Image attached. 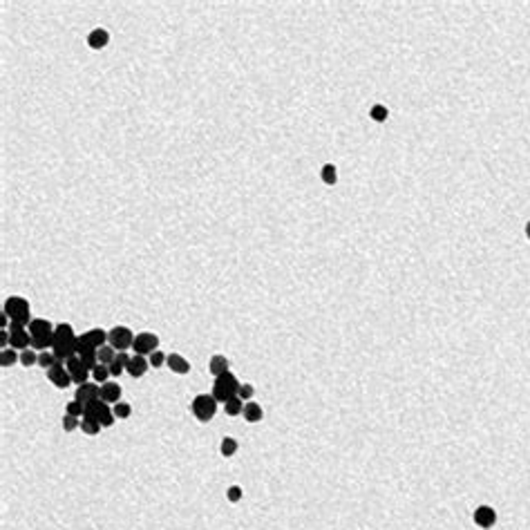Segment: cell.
<instances>
[{
  "instance_id": "1",
  "label": "cell",
  "mask_w": 530,
  "mask_h": 530,
  "mask_svg": "<svg viewBox=\"0 0 530 530\" xmlns=\"http://www.w3.org/2000/svg\"><path fill=\"white\" fill-rule=\"evenodd\" d=\"M2 313L9 318V322H16V324H29L32 322V306H29V302L25 300V298L20 296H9L5 300V306H2Z\"/></svg>"
},
{
  "instance_id": "2",
  "label": "cell",
  "mask_w": 530,
  "mask_h": 530,
  "mask_svg": "<svg viewBox=\"0 0 530 530\" xmlns=\"http://www.w3.org/2000/svg\"><path fill=\"white\" fill-rule=\"evenodd\" d=\"M217 400L213 394H197L193 398V403H190V412L195 414V418H197L199 423H208L213 421V416H215L217 412Z\"/></svg>"
},
{
  "instance_id": "3",
  "label": "cell",
  "mask_w": 530,
  "mask_h": 530,
  "mask_svg": "<svg viewBox=\"0 0 530 530\" xmlns=\"http://www.w3.org/2000/svg\"><path fill=\"white\" fill-rule=\"evenodd\" d=\"M239 389V380L233 376V374H224V376H217L215 382H213V396H215L217 403L224 405L226 400H230L233 396H237Z\"/></svg>"
},
{
  "instance_id": "4",
  "label": "cell",
  "mask_w": 530,
  "mask_h": 530,
  "mask_svg": "<svg viewBox=\"0 0 530 530\" xmlns=\"http://www.w3.org/2000/svg\"><path fill=\"white\" fill-rule=\"evenodd\" d=\"M135 342V333H132L130 327H123V324H117L108 331V345H112L117 351H126L132 347Z\"/></svg>"
},
{
  "instance_id": "5",
  "label": "cell",
  "mask_w": 530,
  "mask_h": 530,
  "mask_svg": "<svg viewBox=\"0 0 530 530\" xmlns=\"http://www.w3.org/2000/svg\"><path fill=\"white\" fill-rule=\"evenodd\" d=\"M159 347V336L152 331H141L135 336V342H132V351H137V356H150L154 354Z\"/></svg>"
},
{
  "instance_id": "6",
  "label": "cell",
  "mask_w": 530,
  "mask_h": 530,
  "mask_svg": "<svg viewBox=\"0 0 530 530\" xmlns=\"http://www.w3.org/2000/svg\"><path fill=\"white\" fill-rule=\"evenodd\" d=\"M9 347L16 351L32 349V336H29V331H25L23 324H9Z\"/></svg>"
},
{
  "instance_id": "7",
  "label": "cell",
  "mask_w": 530,
  "mask_h": 530,
  "mask_svg": "<svg viewBox=\"0 0 530 530\" xmlns=\"http://www.w3.org/2000/svg\"><path fill=\"white\" fill-rule=\"evenodd\" d=\"M47 378H50V380L54 382V387H59V389H68V387L74 382L72 376H70V372L65 369V363H61V360H56V363L47 369Z\"/></svg>"
},
{
  "instance_id": "8",
  "label": "cell",
  "mask_w": 530,
  "mask_h": 530,
  "mask_svg": "<svg viewBox=\"0 0 530 530\" xmlns=\"http://www.w3.org/2000/svg\"><path fill=\"white\" fill-rule=\"evenodd\" d=\"M96 398H101V387H99V382H94V380L83 382V385H78L76 391H74V400H78V403L85 405V407Z\"/></svg>"
},
{
  "instance_id": "9",
  "label": "cell",
  "mask_w": 530,
  "mask_h": 530,
  "mask_svg": "<svg viewBox=\"0 0 530 530\" xmlns=\"http://www.w3.org/2000/svg\"><path fill=\"white\" fill-rule=\"evenodd\" d=\"M65 369L70 372V376H72L74 385H83V382H87V376H92V372L83 365V360L78 358V356H74V358H70L68 363H65Z\"/></svg>"
},
{
  "instance_id": "10",
  "label": "cell",
  "mask_w": 530,
  "mask_h": 530,
  "mask_svg": "<svg viewBox=\"0 0 530 530\" xmlns=\"http://www.w3.org/2000/svg\"><path fill=\"white\" fill-rule=\"evenodd\" d=\"M472 519H474V524L479 528H492L497 524V512H494L492 506H476Z\"/></svg>"
},
{
  "instance_id": "11",
  "label": "cell",
  "mask_w": 530,
  "mask_h": 530,
  "mask_svg": "<svg viewBox=\"0 0 530 530\" xmlns=\"http://www.w3.org/2000/svg\"><path fill=\"white\" fill-rule=\"evenodd\" d=\"M76 340V333H74V327L68 322H61L54 327V347L56 345H70V342Z\"/></svg>"
},
{
  "instance_id": "12",
  "label": "cell",
  "mask_w": 530,
  "mask_h": 530,
  "mask_svg": "<svg viewBox=\"0 0 530 530\" xmlns=\"http://www.w3.org/2000/svg\"><path fill=\"white\" fill-rule=\"evenodd\" d=\"M101 400H105L108 405H117L119 400H121V387H119V382H103L101 385Z\"/></svg>"
},
{
  "instance_id": "13",
  "label": "cell",
  "mask_w": 530,
  "mask_h": 530,
  "mask_svg": "<svg viewBox=\"0 0 530 530\" xmlns=\"http://www.w3.org/2000/svg\"><path fill=\"white\" fill-rule=\"evenodd\" d=\"M148 367H150V363H148V358L146 356H132V360L128 363V367H126V372L130 374L132 378H141L146 372H148Z\"/></svg>"
},
{
  "instance_id": "14",
  "label": "cell",
  "mask_w": 530,
  "mask_h": 530,
  "mask_svg": "<svg viewBox=\"0 0 530 530\" xmlns=\"http://www.w3.org/2000/svg\"><path fill=\"white\" fill-rule=\"evenodd\" d=\"M166 365H168V369H170V372L179 374V376H184V374L190 372V363L184 358V356H179V354H170V356H168Z\"/></svg>"
},
{
  "instance_id": "15",
  "label": "cell",
  "mask_w": 530,
  "mask_h": 530,
  "mask_svg": "<svg viewBox=\"0 0 530 530\" xmlns=\"http://www.w3.org/2000/svg\"><path fill=\"white\" fill-rule=\"evenodd\" d=\"M110 43V34L108 29H92L90 36H87V45L92 47V50H103L105 45Z\"/></svg>"
},
{
  "instance_id": "16",
  "label": "cell",
  "mask_w": 530,
  "mask_h": 530,
  "mask_svg": "<svg viewBox=\"0 0 530 530\" xmlns=\"http://www.w3.org/2000/svg\"><path fill=\"white\" fill-rule=\"evenodd\" d=\"M228 367H230L228 358H226V356H222V354L213 356L211 363H208V372H211L215 378H217V376H224V374H228Z\"/></svg>"
},
{
  "instance_id": "17",
  "label": "cell",
  "mask_w": 530,
  "mask_h": 530,
  "mask_svg": "<svg viewBox=\"0 0 530 530\" xmlns=\"http://www.w3.org/2000/svg\"><path fill=\"white\" fill-rule=\"evenodd\" d=\"M83 336H85V340L90 342L94 349H101L103 345H108V331H105V329H101V327L90 329V331H85Z\"/></svg>"
},
{
  "instance_id": "18",
  "label": "cell",
  "mask_w": 530,
  "mask_h": 530,
  "mask_svg": "<svg viewBox=\"0 0 530 530\" xmlns=\"http://www.w3.org/2000/svg\"><path fill=\"white\" fill-rule=\"evenodd\" d=\"M244 418H246V423H260L262 416H264V412H262V405L253 403V400H248V403H244Z\"/></svg>"
},
{
  "instance_id": "19",
  "label": "cell",
  "mask_w": 530,
  "mask_h": 530,
  "mask_svg": "<svg viewBox=\"0 0 530 530\" xmlns=\"http://www.w3.org/2000/svg\"><path fill=\"white\" fill-rule=\"evenodd\" d=\"M52 354L56 356V360H61V363H68L70 358H74V356H76V349H74V342H70V345H56V347H52Z\"/></svg>"
},
{
  "instance_id": "20",
  "label": "cell",
  "mask_w": 530,
  "mask_h": 530,
  "mask_svg": "<svg viewBox=\"0 0 530 530\" xmlns=\"http://www.w3.org/2000/svg\"><path fill=\"white\" fill-rule=\"evenodd\" d=\"M20 360V356H18V351L16 349H11V347H7V349H2L0 351V365L5 369H9V367H14L16 363Z\"/></svg>"
},
{
  "instance_id": "21",
  "label": "cell",
  "mask_w": 530,
  "mask_h": 530,
  "mask_svg": "<svg viewBox=\"0 0 530 530\" xmlns=\"http://www.w3.org/2000/svg\"><path fill=\"white\" fill-rule=\"evenodd\" d=\"M224 409L228 416H239V414L244 412V400L239 398V396H233L230 400H226L224 403Z\"/></svg>"
},
{
  "instance_id": "22",
  "label": "cell",
  "mask_w": 530,
  "mask_h": 530,
  "mask_svg": "<svg viewBox=\"0 0 530 530\" xmlns=\"http://www.w3.org/2000/svg\"><path fill=\"white\" fill-rule=\"evenodd\" d=\"M96 356H99V363L110 365L114 358H117V349L112 345H103L101 349H96Z\"/></svg>"
},
{
  "instance_id": "23",
  "label": "cell",
  "mask_w": 530,
  "mask_h": 530,
  "mask_svg": "<svg viewBox=\"0 0 530 530\" xmlns=\"http://www.w3.org/2000/svg\"><path fill=\"white\" fill-rule=\"evenodd\" d=\"M81 430L85 432V434H90V436H96V434L101 432V423L96 421V418L83 416V421H81Z\"/></svg>"
},
{
  "instance_id": "24",
  "label": "cell",
  "mask_w": 530,
  "mask_h": 530,
  "mask_svg": "<svg viewBox=\"0 0 530 530\" xmlns=\"http://www.w3.org/2000/svg\"><path fill=\"white\" fill-rule=\"evenodd\" d=\"M320 177H322V181L327 186H333L338 181V170L333 163H327V166H322V172H320Z\"/></svg>"
},
{
  "instance_id": "25",
  "label": "cell",
  "mask_w": 530,
  "mask_h": 530,
  "mask_svg": "<svg viewBox=\"0 0 530 530\" xmlns=\"http://www.w3.org/2000/svg\"><path fill=\"white\" fill-rule=\"evenodd\" d=\"M92 378H94V382H108V378H110V367L108 365H103V363H99L94 369H92Z\"/></svg>"
},
{
  "instance_id": "26",
  "label": "cell",
  "mask_w": 530,
  "mask_h": 530,
  "mask_svg": "<svg viewBox=\"0 0 530 530\" xmlns=\"http://www.w3.org/2000/svg\"><path fill=\"white\" fill-rule=\"evenodd\" d=\"M220 452L224 454L226 458H228V456H233V454L237 452V441H235V439H230V436H226V439H222Z\"/></svg>"
},
{
  "instance_id": "27",
  "label": "cell",
  "mask_w": 530,
  "mask_h": 530,
  "mask_svg": "<svg viewBox=\"0 0 530 530\" xmlns=\"http://www.w3.org/2000/svg\"><path fill=\"white\" fill-rule=\"evenodd\" d=\"M112 412L117 418H128L132 414V407H130V403H126V400H119V403L112 407Z\"/></svg>"
},
{
  "instance_id": "28",
  "label": "cell",
  "mask_w": 530,
  "mask_h": 530,
  "mask_svg": "<svg viewBox=\"0 0 530 530\" xmlns=\"http://www.w3.org/2000/svg\"><path fill=\"white\" fill-rule=\"evenodd\" d=\"M36 363H38L36 351H32V349L20 351V365H23V367H32V365H36Z\"/></svg>"
},
{
  "instance_id": "29",
  "label": "cell",
  "mask_w": 530,
  "mask_h": 530,
  "mask_svg": "<svg viewBox=\"0 0 530 530\" xmlns=\"http://www.w3.org/2000/svg\"><path fill=\"white\" fill-rule=\"evenodd\" d=\"M54 363H56V356L52 354V351H41V354H38V365H41V367L45 369V372H47V369H50Z\"/></svg>"
},
{
  "instance_id": "30",
  "label": "cell",
  "mask_w": 530,
  "mask_h": 530,
  "mask_svg": "<svg viewBox=\"0 0 530 530\" xmlns=\"http://www.w3.org/2000/svg\"><path fill=\"white\" fill-rule=\"evenodd\" d=\"M65 409H68V414H72V416H78V418L85 416V405H81L78 400H74V398L70 400L68 407H65Z\"/></svg>"
},
{
  "instance_id": "31",
  "label": "cell",
  "mask_w": 530,
  "mask_h": 530,
  "mask_svg": "<svg viewBox=\"0 0 530 530\" xmlns=\"http://www.w3.org/2000/svg\"><path fill=\"white\" fill-rule=\"evenodd\" d=\"M74 349H76V356H83L85 351L94 349V347H92L90 342L85 340V336H76V340H74Z\"/></svg>"
},
{
  "instance_id": "32",
  "label": "cell",
  "mask_w": 530,
  "mask_h": 530,
  "mask_svg": "<svg viewBox=\"0 0 530 530\" xmlns=\"http://www.w3.org/2000/svg\"><path fill=\"white\" fill-rule=\"evenodd\" d=\"M369 114H372V119H374V121H378V123H382L387 117H389V112H387L385 105H374Z\"/></svg>"
},
{
  "instance_id": "33",
  "label": "cell",
  "mask_w": 530,
  "mask_h": 530,
  "mask_svg": "<svg viewBox=\"0 0 530 530\" xmlns=\"http://www.w3.org/2000/svg\"><path fill=\"white\" fill-rule=\"evenodd\" d=\"M76 427H81V421H78V416L65 414V416H63V430L65 432H72V430H76Z\"/></svg>"
},
{
  "instance_id": "34",
  "label": "cell",
  "mask_w": 530,
  "mask_h": 530,
  "mask_svg": "<svg viewBox=\"0 0 530 530\" xmlns=\"http://www.w3.org/2000/svg\"><path fill=\"white\" fill-rule=\"evenodd\" d=\"M242 488H239V485H230L228 490H226V499H228L230 503H237L239 499H242Z\"/></svg>"
},
{
  "instance_id": "35",
  "label": "cell",
  "mask_w": 530,
  "mask_h": 530,
  "mask_svg": "<svg viewBox=\"0 0 530 530\" xmlns=\"http://www.w3.org/2000/svg\"><path fill=\"white\" fill-rule=\"evenodd\" d=\"M166 358L168 356H163L161 351H154V354H150L148 363H150V367H161V365H166Z\"/></svg>"
},
{
  "instance_id": "36",
  "label": "cell",
  "mask_w": 530,
  "mask_h": 530,
  "mask_svg": "<svg viewBox=\"0 0 530 530\" xmlns=\"http://www.w3.org/2000/svg\"><path fill=\"white\" fill-rule=\"evenodd\" d=\"M253 394H255V389H253V385H248V382H244V385H239L237 396H239V398H242V400H248Z\"/></svg>"
},
{
  "instance_id": "37",
  "label": "cell",
  "mask_w": 530,
  "mask_h": 530,
  "mask_svg": "<svg viewBox=\"0 0 530 530\" xmlns=\"http://www.w3.org/2000/svg\"><path fill=\"white\" fill-rule=\"evenodd\" d=\"M108 367H110V376H121V374H123V372H126V367H123V365H121V363H119V360H117V358H114V360H112V363H110V365H108Z\"/></svg>"
},
{
  "instance_id": "38",
  "label": "cell",
  "mask_w": 530,
  "mask_h": 530,
  "mask_svg": "<svg viewBox=\"0 0 530 530\" xmlns=\"http://www.w3.org/2000/svg\"><path fill=\"white\" fill-rule=\"evenodd\" d=\"M9 347V329H0V349Z\"/></svg>"
},
{
  "instance_id": "39",
  "label": "cell",
  "mask_w": 530,
  "mask_h": 530,
  "mask_svg": "<svg viewBox=\"0 0 530 530\" xmlns=\"http://www.w3.org/2000/svg\"><path fill=\"white\" fill-rule=\"evenodd\" d=\"M526 237L530 239V222H528V224H526Z\"/></svg>"
}]
</instances>
